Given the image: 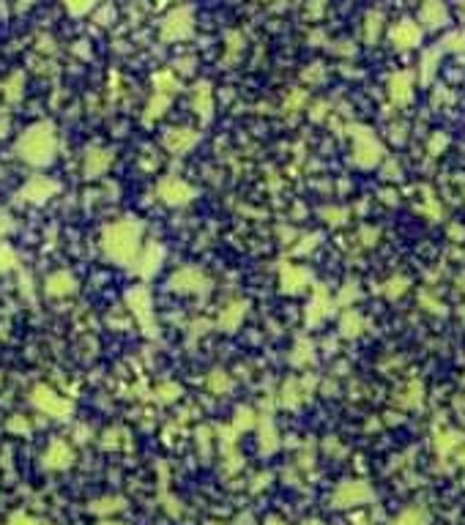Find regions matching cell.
<instances>
[{"mask_svg": "<svg viewBox=\"0 0 465 525\" xmlns=\"http://www.w3.org/2000/svg\"><path fill=\"white\" fill-rule=\"evenodd\" d=\"M55 151H58V134L52 124H33L17 140V156L33 167L49 165L55 159Z\"/></svg>", "mask_w": 465, "mask_h": 525, "instance_id": "2", "label": "cell"}, {"mask_svg": "<svg viewBox=\"0 0 465 525\" xmlns=\"http://www.w3.org/2000/svg\"><path fill=\"white\" fill-rule=\"evenodd\" d=\"M8 525H39L31 515H25V512H17V515H11L8 517Z\"/></svg>", "mask_w": 465, "mask_h": 525, "instance_id": "31", "label": "cell"}, {"mask_svg": "<svg viewBox=\"0 0 465 525\" xmlns=\"http://www.w3.org/2000/svg\"><path fill=\"white\" fill-rule=\"evenodd\" d=\"M93 3H96V0H66V8H69L71 14H85V11H91Z\"/></svg>", "mask_w": 465, "mask_h": 525, "instance_id": "27", "label": "cell"}, {"mask_svg": "<svg viewBox=\"0 0 465 525\" xmlns=\"http://www.w3.org/2000/svg\"><path fill=\"white\" fill-rule=\"evenodd\" d=\"M310 282V274L298 265H285L282 268V290L285 293H301Z\"/></svg>", "mask_w": 465, "mask_h": 525, "instance_id": "12", "label": "cell"}, {"mask_svg": "<svg viewBox=\"0 0 465 525\" xmlns=\"http://www.w3.org/2000/svg\"><path fill=\"white\" fill-rule=\"evenodd\" d=\"M140 241H142V224L135 219H118L104 227L101 247L104 255L118 265H135L140 258Z\"/></svg>", "mask_w": 465, "mask_h": 525, "instance_id": "1", "label": "cell"}, {"mask_svg": "<svg viewBox=\"0 0 465 525\" xmlns=\"http://www.w3.org/2000/svg\"><path fill=\"white\" fill-rule=\"evenodd\" d=\"M153 85H156V90H159V93H173V90L178 88V83H176V80H173V77H170L167 72H162V74H159V77L153 80Z\"/></svg>", "mask_w": 465, "mask_h": 525, "instance_id": "26", "label": "cell"}, {"mask_svg": "<svg viewBox=\"0 0 465 525\" xmlns=\"http://www.w3.org/2000/svg\"><path fill=\"white\" fill-rule=\"evenodd\" d=\"M74 462V449L66 443V440H52L49 446H46L44 451V465L49 468V471H63V468H69Z\"/></svg>", "mask_w": 465, "mask_h": 525, "instance_id": "8", "label": "cell"}, {"mask_svg": "<svg viewBox=\"0 0 465 525\" xmlns=\"http://www.w3.org/2000/svg\"><path fill=\"white\" fill-rule=\"evenodd\" d=\"M124 506H126L124 498H101V501L91 503V512L93 515H110V512H121Z\"/></svg>", "mask_w": 465, "mask_h": 525, "instance_id": "19", "label": "cell"}, {"mask_svg": "<svg viewBox=\"0 0 465 525\" xmlns=\"http://www.w3.org/2000/svg\"><path fill=\"white\" fill-rule=\"evenodd\" d=\"M391 525H427V517H424L421 512H416V509H408V512H403Z\"/></svg>", "mask_w": 465, "mask_h": 525, "instance_id": "22", "label": "cell"}, {"mask_svg": "<svg viewBox=\"0 0 465 525\" xmlns=\"http://www.w3.org/2000/svg\"><path fill=\"white\" fill-rule=\"evenodd\" d=\"M55 192H58V183H55V181H49V178H33V181H28V186L22 189V197H25V200H33V203H42L46 197H52Z\"/></svg>", "mask_w": 465, "mask_h": 525, "instance_id": "13", "label": "cell"}, {"mask_svg": "<svg viewBox=\"0 0 465 525\" xmlns=\"http://www.w3.org/2000/svg\"><path fill=\"white\" fill-rule=\"evenodd\" d=\"M279 399H282V405L293 408V405H296V402L301 399V397H298V383H296V381L285 383V386H282V397H279Z\"/></svg>", "mask_w": 465, "mask_h": 525, "instance_id": "23", "label": "cell"}, {"mask_svg": "<svg viewBox=\"0 0 465 525\" xmlns=\"http://www.w3.org/2000/svg\"><path fill=\"white\" fill-rule=\"evenodd\" d=\"M110 162H112V153H110V151L93 148V151H88V153H85V165H83V173H85V178H99V175H101L104 170H107V167H110Z\"/></svg>", "mask_w": 465, "mask_h": 525, "instance_id": "11", "label": "cell"}, {"mask_svg": "<svg viewBox=\"0 0 465 525\" xmlns=\"http://www.w3.org/2000/svg\"><path fill=\"white\" fill-rule=\"evenodd\" d=\"M208 525H219V523H208Z\"/></svg>", "mask_w": 465, "mask_h": 525, "instance_id": "36", "label": "cell"}, {"mask_svg": "<svg viewBox=\"0 0 465 525\" xmlns=\"http://www.w3.org/2000/svg\"><path fill=\"white\" fill-rule=\"evenodd\" d=\"M178 394H181V386L164 383V386L156 389V399H159V402H173V399H178Z\"/></svg>", "mask_w": 465, "mask_h": 525, "instance_id": "25", "label": "cell"}, {"mask_svg": "<svg viewBox=\"0 0 465 525\" xmlns=\"http://www.w3.org/2000/svg\"><path fill=\"white\" fill-rule=\"evenodd\" d=\"M14 262H17L14 252H11L8 247H3V244H0V271H11V268H14Z\"/></svg>", "mask_w": 465, "mask_h": 525, "instance_id": "28", "label": "cell"}, {"mask_svg": "<svg viewBox=\"0 0 465 525\" xmlns=\"http://www.w3.org/2000/svg\"><path fill=\"white\" fill-rule=\"evenodd\" d=\"M99 525H124V523H110V520H104V523H99Z\"/></svg>", "mask_w": 465, "mask_h": 525, "instance_id": "35", "label": "cell"}, {"mask_svg": "<svg viewBox=\"0 0 465 525\" xmlns=\"http://www.w3.org/2000/svg\"><path fill=\"white\" fill-rule=\"evenodd\" d=\"M372 501V490L364 481H342L337 490H334V498L331 503L337 509H348V506H359V503H367Z\"/></svg>", "mask_w": 465, "mask_h": 525, "instance_id": "4", "label": "cell"}, {"mask_svg": "<svg viewBox=\"0 0 465 525\" xmlns=\"http://www.w3.org/2000/svg\"><path fill=\"white\" fill-rule=\"evenodd\" d=\"M249 427H255V413L249 410V408H241L238 410V416H235V433H241V430H249Z\"/></svg>", "mask_w": 465, "mask_h": 525, "instance_id": "24", "label": "cell"}, {"mask_svg": "<svg viewBox=\"0 0 465 525\" xmlns=\"http://www.w3.org/2000/svg\"><path fill=\"white\" fill-rule=\"evenodd\" d=\"M129 304H132V309L137 312L140 320H142V323H148V306H151V301H148V293H145V290H132V293H129Z\"/></svg>", "mask_w": 465, "mask_h": 525, "instance_id": "18", "label": "cell"}, {"mask_svg": "<svg viewBox=\"0 0 465 525\" xmlns=\"http://www.w3.org/2000/svg\"><path fill=\"white\" fill-rule=\"evenodd\" d=\"M263 525H287V523H282V520H277V517H269Z\"/></svg>", "mask_w": 465, "mask_h": 525, "instance_id": "34", "label": "cell"}, {"mask_svg": "<svg viewBox=\"0 0 465 525\" xmlns=\"http://www.w3.org/2000/svg\"><path fill=\"white\" fill-rule=\"evenodd\" d=\"M260 446L266 449V451H274L277 449V433H274V424H271V419H263V430H260Z\"/></svg>", "mask_w": 465, "mask_h": 525, "instance_id": "21", "label": "cell"}, {"mask_svg": "<svg viewBox=\"0 0 465 525\" xmlns=\"http://www.w3.org/2000/svg\"><path fill=\"white\" fill-rule=\"evenodd\" d=\"M232 389V381L228 372H222V369H214L211 375H208V392L214 394H228Z\"/></svg>", "mask_w": 465, "mask_h": 525, "instance_id": "17", "label": "cell"}, {"mask_svg": "<svg viewBox=\"0 0 465 525\" xmlns=\"http://www.w3.org/2000/svg\"><path fill=\"white\" fill-rule=\"evenodd\" d=\"M159 258H162V249H159L156 244H148L145 255H140L135 265H137V271L142 274V276H148V274H151V271H153V268L159 265Z\"/></svg>", "mask_w": 465, "mask_h": 525, "instance_id": "16", "label": "cell"}, {"mask_svg": "<svg viewBox=\"0 0 465 525\" xmlns=\"http://www.w3.org/2000/svg\"><path fill=\"white\" fill-rule=\"evenodd\" d=\"M170 285H173V290H178V293H205V290H208L205 274H203L200 268H192V265L176 271L173 279H170Z\"/></svg>", "mask_w": 465, "mask_h": 525, "instance_id": "6", "label": "cell"}, {"mask_svg": "<svg viewBox=\"0 0 465 525\" xmlns=\"http://www.w3.org/2000/svg\"><path fill=\"white\" fill-rule=\"evenodd\" d=\"M6 427H8V430H17V433H28V430H31V424H28L22 416H14V419H11Z\"/></svg>", "mask_w": 465, "mask_h": 525, "instance_id": "32", "label": "cell"}, {"mask_svg": "<svg viewBox=\"0 0 465 525\" xmlns=\"http://www.w3.org/2000/svg\"><path fill=\"white\" fill-rule=\"evenodd\" d=\"M200 140V134L192 129H170L167 134H164V148L170 151V153H186L194 142Z\"/></svg>", "mask_w": 465, "mask_h": 525, "instance_id": "10", "label": "cell"}, {"mask_svg": "<svg viewBox=\"0 0 465 525\" xmlns=\"http://www.w3.org/2000/svg\"><path fill=\"white\" fill-rule=\"evenodd\" d=\"M244 315H246V304H244V301H232V304L225 306V309H222V315H219V328H225V331H235V328H238V323L244 320Z\"/></svg>", "mask_w": 465, "mask_h": 525, "instance_id": "14", "label": "cell"}, {"mask_svg": "<svg viewBox=\"0 0 465 525\" xmlns=\"http://www.w3.org/2000/svg\"><path fill=\"white\" fill-rule=\"evenodd\" d=\"M170 104V93H159L156 90V96L151 99V104H148V112H145V121H153V118H159L162 112H164V107Z\"/></svg>", "mask_w": 465, "mask_h": 525, "instance_id": "20", "label": "cell"}, {"mask_svg": "<svg viewBox=\"0 0 465 525\" xmlns=\"http://www.w3.org/2000/svg\"><path fill=\"white\" fill-rule=\"evenodd\" d=\"M19 80H22V74H14V77L6 83V99H11V101H17V99H19V88H17Z\"/></svg>", "mask_w": 465, "mask_h": 525, "instance_id": "29", "label": "cell"}, {"mask_svg": "<svg viewBox=\"0 0 465 525\" xmlns=\"http://www.w3.org/2000/svg\"><path fill=\"white\" fill-rule=\"evenodd\" d=\"M118 435H121V433H118V430H115V433H112V430H110V433H107V435H104V438H107V440H104V446H118Z\"/></svg>", "mask_w": 465, "mask_h": 525, "instance_id": "33", "label": "cell"}, {"mask_svg": "<svg viewBox=\"0 0 465 525\" xmlns=\"http://www.w3.org/2000/svg\"><path fill=\"white\" fill-rule=\"evenodd\" d=\"M77 290V279L69 274V271H55L44 279V293L52 299H60V296H71Z\"/></svg>", "mask_w": 465, "mask_h": 525, "instance_id": "9", "label": "cell"}, {"mask_svg": "<svg viewBox=\"0 0 465 525\" xmlns=\"http://www.w3.org/2000/svg\"><path fill=\"white\" fill-rule=\"evenodd\" d=\"M197 115H203V121L211 118V110H214V99H211V85L208 83H200L194 88V99H192Z\"/></svg>", "mask_w": 465, "mask_h": 525, "instance_id": "15", "label": "cell"}, {"mask_svg": "<svg viewBox=\"0 0 465 525\" xmlns=\"http://www.w3.org/2000/svg\"><path fill=\"white\" fill-rule=\"evenodd\" d=\"M342 331L350 337V334H356L359 331V317L356 315H345V320H342Z\"/></svg>", "mask_w": 465, "mask_h": 525, "instance_id": "30", "label": "cell"}, {"mask_svg": "<svg viewBox=\"0 0 465 525\" xmlns=\"http://www.w3.org/2000/svg\"><path fill=\"white\" fill-rule=\"evenodd\" d=\"M31 402L36 405V410L55 416V419H69V413H71V402L63 399L60 394H55L49 386H36L31 394Z\"/></svg>", "mask_w": 465, "mask_h": 525, "instance_id": "3", "label": "cell"}, {"mask_svg": "<svg viewBox=\"0 0 465 525\" xmlns=\"http://www.w3.org/2000/svg\"><path fill=\"white\" fill-rule=\"evenodd\" d=\"M192 33V11L189 8H176L164 22H162V36L167 42H178Z\"/></svg>", "mask_w": 465, "mask_h": 525, "instance_id": "7", "label": "cell"}, {"mask_svg": "<svg viewBox=\"0 0 465 525\" xmlns=\"http://www.w3.org/2000/svg\"><path fill=\"white\" fill-rule=\"evenodd\" d=\"M156 192H159V200L167 203V206H186L194 197L192 186L186 181H181V178H164Z\"/></svg>", "mask_w": 465, "mask_h": 525, "instance_id": "5", "label": "cell"}]
</instances>
